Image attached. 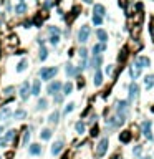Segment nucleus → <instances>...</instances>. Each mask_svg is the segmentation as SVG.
I'll return each mask as SVG.
<instances>
[{
	"instance_id": "1",
	"label": "nucleus",
	"mask_w": 154,
	"mask_h": 159,
	"mask_svg": "<svg viewBox=\"0 0 154 159\" xmlns=\"http://www.w3.org/2000/svg\"><path fill=\"white\" fill-rule=\"evenodd\" d=\"M116 116L123 121H126V116H128V111H129V101H116Z\"/></svg>"
},
{
	"instance_id": "2",
	"label": "nucleus",
	"mask_w": 154,
	"mask_h": 159,
	"mask_svg": "<svg viewBox=\"0 0 154 159\" xmlns=\"http://www.w3.org/2000/svg\"><path fill=\"white\" fill-rule=\"evenodd\" d=\"M56 73H58V68H56V66H48V68H42L38 75H40L42 81H50Z\"/></svg>"
},
{
	"instance_id": "3",
	"label": "nucleus",
	"mask_w": 154,
	"mask_h": 159,
	"mask_svg": "<svg viewBox=\"0 0 154 159\" xmlns=\"http://www.w3.org/2000/svg\"><path fill=\"white\" fill-rule=\"evenodd\" d=\"M151 126H152L151 121H143L141 123V133H143V136L146 139H149V141H152V139H154L152 133H151Z\"/></svg>"
},
{
	"instance_id": "4",
	"label": "nucleus",
	"mask_w": 154,
	"mask_h": 159,
	"mask_svg": "<svg viewBox=\"0 0 154 159\" xmlns=\"http://www.w3.org/2000/svg\"><path fill=\"white\" fill-rule=\"evenodd\" d=\"M15 133H17L15 129H8V131H7L5 134H3L2 138H0V148H5L7 144L10 143L13 138H15Z\"/></svg>"
},
{
	"instance_id": "5",
	"label": "nucleus",
	"mask_w": 154,
	"mask_h": 159,
	"mask_svg": "<svg viewBox=\"0 0 154 159\" xmlns=\"http://www.w3.org/2000/svg\"><path fill=\"white\" fill-rule=\"evenodd\" d=\"M90 33H91L90 27L88 25H83V27L80 28V32H78V42L80 43H86V42H88V38H90Z\"/></svg>"
},
{
	"instance_id": "6",
	"label": "nucleus",
	"mask_w": 154,
	"mask_h": 159,
	"mask_svg": "<svg viewBox=\"0 0 154 159\" xmlns=\"http://www.w3.org/2000/svg\"><path fill=\"white\" fill-rule=\"evenodd\" d=\"M32 93V86H30V83L28 81H23V83L20 85V98L23 99V101H27L28 99V95Z\"/></svg>"
},
{
	"instance_id": "7",
	"label": "nucleus",
	"mask_w": 154,
	"mask_h": 159,
	"mask_svg": "<svg viewBox=\"0 0 154 159\" xmlns=\"http://www.w3.org/2000/svg\"><path fill=\"white\" fill-rule=\"evenodd\" d=\"M61 88H63V85H61L60 81H51V83L48 85L46 91H48V95L55 96V95H58V93H60V90H61Z\"/></svg>"
},
{
	"instance_id": "8",
	"label": "nucleus",
	"mask_w": 154,
	"mask_h": 159,
	"mask_svg": "<svg viewBox=\"0 0 154 159\" xmlns=\"http://www.w3.org/2000/svg\"><path fill=\"white\" fill-rule=\"evenodd\" d=\"M108 138H101V141L98 143V148H96V154L98 156H104L108 151Z\"/></svg>"
},
{
	"instance_id": "9",
	"label": "nucleus",
	"mask_w": 154,
	"mask_h": 159,
	"mask_svg": "<svg viewBox=\"0 0 154 159\" xmlns=\"http://www.w3.org/2000/svg\"><path fill=\"white\" fill-rule=\"evenodd\" d=\"M128 93H129V99H136L138 95H139V86L136 83H131L128 88Z\"/></svg>"
},
{
	"instance_id": "10",
	"label": "nucleus",
	"mask_w": 154,
	"mask_h": 159,
	"mask_svg": "<svg viewBox=\"0 0 154 159\" xmlns=\"http://www.w3.org/2000/svg\"><path fill=\"white\" fill-rule=\"evenodd\" d=\"M42 146L40 144H30V146H28V154H30V156H40L42 154Z\"/></svg>"
},
{
	"instance_id": "11",
	"label": "nucleus",
	"mask_w": 154,
	"mask_h": 159,
	"mask_svg": "<svg viewBox=\"0 0 154 159\" xmlns=\"http://www.w3.org/2000/svg\"><path fill=\"white\" fill-rule=\"evenodd\" d=\"M65 71H66V75H68V76H76V75H80L81 70L78 68V66L68 63V65H66V68H65Z\"/></svg>"
},
{
	"instance_id": "12",
	"label": "nucleus",
	"mask_w": 154,
	"mask_h": 159,
	"mask_svg": "<svg viewBox=\"0 0 154 159\" xmlns=\"http://www.w3.org/2000/svg\"><path fill=\"white\" fill-rule=\"evenodd\" d=\"M10 118H12L10 108H8V106H3V108L0 109V119H2V121H8Z\"/></svg>"
},
{
	"instance_id": "13",
	"label": "nucleus",
	"mask_w": 154,
	"mask_h": 159,
	"mask_svg": "<svg viewBox=\"0 0 154 159\" xmlns=\"http://www.w3.org/2000/svg\"><path fill=\"white\" fill-rule=\"evenodd\" d=\"M61 149H63V141L58 139V141H55L53 146H51V154H53V156H58L61 152Z\"/></svg>"
},
{
	"instance_id": "14",
	"label": "nucleus",
	"mask_w": 154,
	"mask_h": 159,
	"mask_svg": "<svg viewBox=\"0 0 154 159\" xmlns=\"http://www.w3.org/2000/svg\"><path fill=\"white\" fill-rule=\"evenodd\" d=\"M129 76H131L133 80H136L138 76H141V68H139V66H138L136 63L129 66Z\"/></svg>"
},
{
	"instance_id": "15",
	"label": "nucleus",
	"mask_w": 154,
	"mask_h": 159,
	"mask_svg": "<svg viewBox=\"0 0 154 159\" xmlns=\"http://www.w3.org/2000/svg\"><path fill=\"white\" fill-rule=\"evenodd\" d=\"M136 65L139 68H147V66H151V60H149L147 56H139L136 60Z\"/></svg>"
},
{
	"instance_id": "16",
	"label": "nucleus",
	"mask_w": 154,
	"mask_h": 159,
	"mask_svg": "<svg viewBox=\"0 0 154 159\" xmlns=\"http://www.w3.org/2000/svg\"><path fill=\"white\" fill-rule=\"evenodd\" d=\"M40 90H42V81L35 80V81H33V85H32V95L38 96V95H40Z\"/></svg>"
},
{
	"instance_id": "17",
	"label": "nucleus",
	"mask_w": 154,
	"mask_h": 159,
	"mask_svg": "<svg viewBox=\"0 0 154 159\" xmlns=\"http://www.w3.org/2000/svg\"><path fill=\"white\" fill-rule=\"evenodd\" d=\"M27 10H28V7H27L25 2H18L15 5V13H18V15H23Z\"/></svg>"
},
{
	"instance_id": "18",
	"label": "nucleus",
	"mask_w": 154,
	"mask_h": 159,
	"mask_svg": "<svg viewBox=\"0 0 154 159\" xmlns=\"http://www.w3.org/2000/svg\"><path fill=\"white\" fill-rule=\"evenodd\" d=\"M106 50V43H98V45L93 46V56H98L101 55V51Z\"/></svg>"
},
{
	"instance_id": "19",
	"label": "nucleus",
	"mask_w": 154,
	"mask_h": 159,
	"mask_svg": "<svg viewBox=\"0 0 154 159\" xmlns=\"http://www.w3.org/2000/svg\"><path fill=\"white\" fill-rule=\"evenodd\" d=\"M93 12H95V15H98V17H104V13H106V8L101 5V3H96L95 8H93Z\"/></svg>"
},
{
	"instance_id": "20",
	"label": "nucleus",
	"mask_w": 154,
	"mask_h": 159,
	"mask_svg": "<svg viewBox=\"0 0 154 159\" xmlns=\"http://www.w3.org/2000/svg\"><path fill=\"white\" fill-rule=\"evenodd\" d=\"M96 37H98V40L101 42V43H106V40H108V33L103 30V28H99V30H96Z\"/></svg>"
},
{
	"instance_id": "21",
	"label": "nucleus",
	"mask_w": 154,
	"mask_h": 159,
	"mask_svg": "<svg viewBox=\"0 0 154 159\" xmlns=\"http://www.w3.org/2000/svg\"><path fill=\"white\" fill-rule=\"evenodd\" d=\"M101 63H103V56L98 55V56H93V61H91V66H93L95 70H99Z\"/></svg>"
},
{
	"instance_id": "22",
	"label": "nucleus",
	"mask_w": 154,
	"mask_h": 159,
	"mask_svg": "<svg viewBox=\"0 0 154 159\" xmlns=\"http://www.w3.org/2000/svg\"><path fill=\"white\" fill-rule=\"evenodd\" d=\"M144 86H146L147 90H151L154 86V75H147L144 76Z\"/></svg>"
},
{
	"instance_id": "23",
	"label": "nucleus",
	"mask_w": 154,
	"mask_h": 159,
	"mask_svg": "<svg viewBox=\"0 0 154 159\" xmlns=\"http://www.w3.org/2000/svg\"><path fill=\"white\" fill-rule=\"evenodd\" d=\"M60 121V113L58 111H53L50 114V116H48V123H51V124H56Z\"/></svg>"
},
{
	"instance_id": "24",
	"label": "nucleus",
	"mask_w": 154,
	"mask_h": 159,
	"mask_svg": "<svg viewBox=\"0 0 154 159\" xmlns=\"http://www.w3.org/2000/svg\"><path fill=\"white\" fill-rule=\"evenodd\" d=\"M48 106V99L46 98H42V99H38V103H37V111H42V109H45Z\"/></svg>"
},
{
	"instance_id": "25",
	"label": "nucleus",
	"mask_w": 154,
	"mask_h": 159,
	"mask_svg": "<svg viewBox=\"0 0 154 159\" xmlns=\"http://www.w3.org/2000/svg\"><path fill=\"white\" fill-rule=\"evenodd\" d=\"M40 138L43 139V141H48V139H51V129H42V133H40Z\"/></svg>"
},
{
	"instance_id": "26",
	"label": "nucleus",
	"mask_w": 154,
	"mask_h": 159,
	"mask_svg": "<svg viewBox=\"0 0 154 159\" xmlns=\"http://www.w3.org/2000/svg\"><path fill=\"white\" fill-rule=\"evenodd\" d=\"M27 68H28V60H27V58H23L20 63L17 65V71H18V73H22V71H25Z\"/></svg>"
},
{
	"instance_id": "27",
	"label": "nucleus",
	"mask_w": 154,
	"mask_h": 159,
	"mask_svg": "<svg viewBox=\"0 0 154 159\" xmlns=\"http://www.w3.org/2000/svg\"><path fill=\"white\" fill-rule=\"evenodd\" d=\"M27 116V111L25 109H17L15 113H12V118H15V119H23Z\"/></svg>"
},
{
	"instance_id": "28",
	"label": "nucleus",
	"mask_w": 154,
	"mask_h": 159,
	"mask_svg": "<svg viewBox=\"0 0 154 159\" xmlns=\"http://www.w3.org/2000/svg\"><path fill=\"white\" fill-rule=\"evenodd\" d=\"M101 83H103V73H101V70H96V73H95V85L99 86Z\"/></svg>"
},
{
	"instance_id": "29",
	"label": "nucleus",
	"mask_w": 154,
	"mask_h": 159,
	"mask_svg": "<svg viewBox=\"0 0 154 159\" xmlns=\"http://www.w3.org/2000/svg\"><path fill=\"white\" fill-rule=\"evenodd\" d=\"M119 139H121V143H129L131 141V133L129 131H123L119 134Z\"/></svg>"
},
{
	"instance_id": "30",
	"label": "nucleus",
	"mask_w": 154,
	"mask_h": 159,
	"mask_svg": "<svg viewBox=\"0 0 154 159\" xmlns=\"http://www.w3.org/2000/svg\"><path fill=\"white\" fill-rule=\"evenodd\" d=\"M75 129H76V133H78V134H83L85 133V123L83 121H78V123L75 124Z\"/></svg>"
},
{
	"instance_id": "31",
	"label": "nucleus",
	"mask_w": 154,
	"mask_h": 159,
	"mask_svg": "<svg viewBox=\"0 0 154 159\" xmlns=\"http://www.w3.org/2000/svg\"><path fill=\"white\" fill-rule=\"evenodd\" d=\"M71 91H73V83H70V81H68V83L63 85V95H70Z\"/></svg>"
},
{
	"instance_id": "32",
	"label": "nucleus",
	"mask_w": 154,
	"mask_h": 159,
	"mask_svg": "<svg viewBox=\"0 0 154 159\" xmlns=\"http://www.w3.org/2000/svg\"><path fill=\"white\" fill-rule=\"evenodd\" d=\"M46 56H48V50H46L45 46H42V48H40V55H38V58H40L42 61H45Z\"/></svg>"
},
{
	"instance_id": "33",
	"label": "nucleus",
	"mask_w": 154,
	"mask_h": 159,
	"mask_svg": "<svg viewBox=\"0 0 154 159\" xmlns=\"http://www.w3.org/2000/svg\"><path fill=\"white\" fill-rule=\"evenodd\" d=\"M28 141H30V131H25V134H23V141H22V146H27L28 144Z\"/></svg>"
},
{
	"instance_id": "34",
	"label": "nucleus",
	"mask_w": 154,
	"mask_h": 159,
	"mask_svg": "<svg viewBox=\"0 0 154 159\" xmlns=\"http://www.w3.org/2000/svg\"><path fill=\"white\" fill-rule=\"evenodd\" d=\"M50 43H51V45H58V43H60V35H51L50 37Z\"/></svg>"
},
{
	"instance_id": "35",
	"label": "nucleus",
	"mask_w": 154,
	"mask_h": 159,
	"mask_svg": "<svg viewBox=\"0 0 154 159\" xmlns=\"http://www.w3.org/2000/svg\"><path fill=\"white\" fill-rule=\"evenodd\" d=\"M73 109H75V103H68V104H66V108H65V114H68V113H71V111H73Z\"/></svg>"
},
{
	"instance_id": "36",
	"label": "nucleus",
	"mask_w": 154,
	"mask_h": 159,
	"mask_svg": "<svg viewBox=\"0 0 154 159\" xmlns=\"http://www.w3.org/2000/svg\"><path fill=\"white\" fill-rule=\"evenodd\" d=\"M48 32H50L51 35H60V28L58 27H48Z\"/></svg>"
},
{
	"instance_id": "37",
	"label": "nucleus",
	"mask_w": 154,
	"mask_h": 159,
	"mask_svg": "<svg viewBox=\"0 0 154 159\" xmlns=\"http://www.w3.org/2000/svg\"><path fill=\"white\" fill-rule=\"evenodd\" d=\"M13 91H15V88H13V86H7V88L3 90V95H5V96H10Z\"/></svg>"
},
{
	"instance_id": "38",
	"label": "nucleus",
	"mask_w": 154,
	"mask_h": 159,
	"mask_svg": "<svg viewBox=\"0 0 154 159\" xmlns=\"http://www.w3.org/2000/svg\"><path fill=\"white\" fill-rule=\"evenodd\" d=\"M93 23H95V25H101V23H103V17L93 15Z\"/></svg>"
},
{
	"instance_id": "39",
	"label": "nucleus",
	"mask_w": 154,
	"mask_h": 159,
	"mask_svg": "<svg viewBox=\"0 0 154 159\" xmlns=\"http://www.w3.org/2000/svg\"><path fill=\"white\" fill-rule=\"evenodd\" d=\"M63 101V96L61 95H55V103H61Z\"/></svg>"
},
{
	"instance_id": "40",
	"label": "nucleus",
	"mask_w": 154,
	"mask_h": 159,
	"mask_svg": "<svg viewBox=\"0 0 154 159\" xmlns=\"http://www.w3.org/2000/svg\"><path fill=\"white\" fill-rule=\"evenodd\" d=\"M141 151H143L141 146H136V148H134V154H136V156H139V154H141Z\"/></svg>"
},
{
	"instance_id": "41",
	"label": "nucleus",
	"mask_w": 154,
	"mask_h": 159,
	"mask_svg": "<svg viewBox=\"0 0 154 159\" xmlns=\"http://www.w3.org/2000/svg\"><path fill=\"white\" fill-rule=\"evenodd\" d=\"M91 136H93V138H95V136H98V128H96V126L91 129Z\"/></svg>"
},
{
	"instance_id": "42",
	"label": "nucleus",
	"mask_w": 154,
	"mask_h": 159,
	"mask_svg": "<svg viewBox=\"0 0 154 159\" xmlns=\"http://www.w3.org/2000/svg\"><path fill=\"white\" fill-rule=\"evenodd\" d=\"M111 71H113V65H108V66H106V73L109 75Z\"/></svg>"
},
{
	"instance_id": "43",
	"label": "nucleus",
	"mask_w": 154,
	"mask_h": 159,
	"mask_svg": "<svg viewBox=\"0 0 154 159\" xmlns=\"http://www.w3.org/2000/svg\"><path fill=\"white\" fill-rule=\"evenodd\" d=\"M3 20H5V15L2 13V15H0V22H3Z\"/></svg>"
},
{
	"instance_id": "44",
	"label": "nucleus",
	"mask_w": 154,
	"mask_h": 159,
	"mask_svg": "<svg viewBox=\"0 0 154 159\" xmlns=\"http://www.w3.org/2000/svg\"><path fill=\"white\" fill-rule=\"evenodd\" d=\"M85 2H86V3H93V0H85Z\"/></svg>"
},
{
	"instance_id": "45",
	"label": "nucleus",
	"mask_w": 154,
	"mask_h": 159,
	"mask_svg": "<svg viewBox=\"0 0 154 159\" xmlns=\"http://www.w3.org/2000/svg\"><path fill=\"white\" fill-rule=\"evenodd\" d=\"M141 159H151V156H144V157H141Z\"/></svg>"
},
{
	"instance_id": "46",
	"label": "nucleus",
	"mask_w": 154,
	"mask_h": 159,
	"mask_svg": "<svg viewBox=\"0 0 154 159\" xmlns=\"http://www.w3.org/2000/svg\"><path fill=\"white\" fill-rule=\"evenodd\" d=\"M0 133H3V126H0Z\"/></svg>"
},
{
	"instance_id": "47",
	"label": "nucleus",
	"mask_w": 154,
	"mask_h": 159,
	"mask_svg": "<svg viewBox=\"0 0 154 159\" xmlns=\"http://www.w3.org/2000/svg\"><path fill=\"white\" fill-rule=\"evenodd\" d=\"M63 159H68V156H63Z\"/></svg>"
},
{
	"instance_id": "48",
	"label": "nucleus",
	"mask_w": 154,
	"mask_h": 159,
	"mask_svg": "<svg viewBox=\"0 0 154 159\" xmlns=\"http://www.w3.org/2000/svg\"><path fill=\"white\" fill-rule=\"evenodd\" d=\"M20 2H25V0H20Z\"/></svg>"
},
{
	"instance_id": "49",
	"label": "nucleus",
	"mask_w": 154,
	"mask_h": 159,
	"mask_svg": "<svg viewBox=\"0 0 154 159\" xmlns=\"http://www.w3.org/2000/svg\"><path fill=\"white\" fill-rule=\"evenodd\" d=\"M0 159H2V157H0Z\"/></svg>"
}]
</instances>
